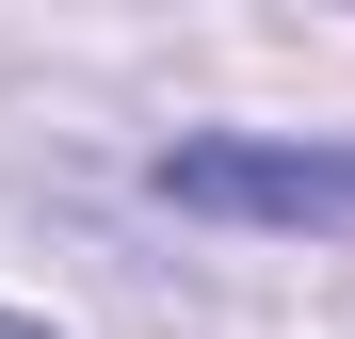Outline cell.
Here are the masks:
<instances>
[{
    "instance_id": "cell-1",
    "label": "cell",
    "mask_w": 355,
    "mask_h": 339,
    "mask_svg": "<svg viewBox=\"0 0 355 339\" xmlns=\"http://www.w3.org/2000/svg\"><path fill=\"white\" fill-rule=\"evenodd\" d=\"M162 194L210 210V226H355V146H259V130H210V146H162Z\"/></svg>"
},
{
    "instance_id": "cell-2",
    "label": "cell",
    "mask_w": 355,
    "mask_h": 339,
    "mask_svg": "<svg viewBox=\"0 0 355 339\" xmlns=\"http://www.w3.org/2000/svg\"><path fill=\"white\" fill-rule=\"evenodd\" d=\"M0 339H49V323H17V307H0Z\"/></svg>"
}]
</instances>
